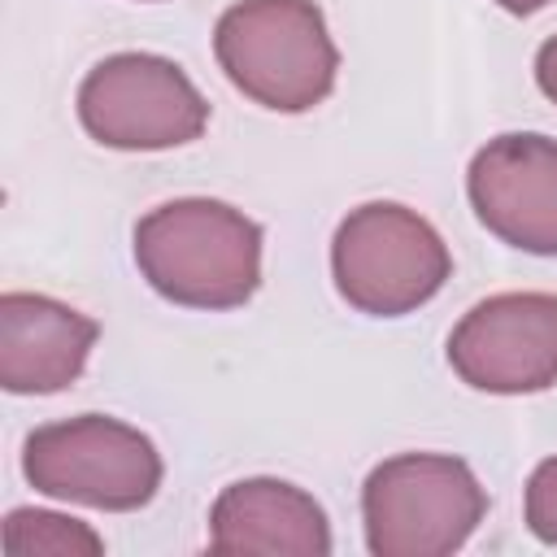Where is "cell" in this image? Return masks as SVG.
<instances>
[{"mask_svg":"<svg viewBox=\"0 0 557 557\" xmlns=\"http://www.w3.org/2000/svg\"><path fill=\"white\" fill-rule=\"evenodd\" d=\"M22 474L52 500L131 513L157 496L165 466L157 444L139 426L109 413H78L26 435Z\"/></svg>","mask_w":557,"mask_h":557,"instance_id":"obj_5","label":"cell"},{"mask_svg":"<svg viewBox=\"0 0 557 557\" xmlns=\"http://www.w3.org/2000/svg\"><path fill=\"white\" fill-rule=\"evenodd\" d=\"M522 518H527V531L540 544L557 548V457H544L531 470L527 496H522Z\"/></svg>","mask_w":557,"mask_h":557,"instance_id":"obj_12","label":"cell"},{"mask_svg":"<svg viewBox=\"0 0 557 557\" xmlns=\"http://www.w3.org/2000/svg\"><path fill=\"white\" fill-rule=\"evenodd\" d=\"M487 518V487L453 453H396L361 483V527L374 557H448Z\"/></svg>","mask_w":557,"mask_h":557,"instance_id":"obj_3","label":"cell"},{"mask_svg":"<svg viewBox=\"0 0 557 557\" xmlns=\"http://www.w3.org/2000/svg\"><path fill=\"white\" fill-rule=\"evenodd\" d=\"M100 339V322L44 292L0 296V387L52 396L78 383Z\"/></svg>","mask_w":557,"mask_h":557,"instance_id":"obj_9","label":"cell"},{"mask_svg":"<svg viewBox=\"0 0 557 557\" xmlns=\"http://www.w3.org/2000/svg\"><path fill=\"white\" fill-rule=\"evenodd\" d=\"M535 83H540V91L557 104V35L544 39L540 52H535Z\"/></svg>","mask_w":557,"mask_h":557,"instance_id":"obj_13","label":"cell"},{"mask_svg":"<svg viewBox=\"0 0 557 557\" xmlns=\"http://www.w3.org/2000/svg\"><path fill=\"white\" fill-rule=\"evenodd\" d=\"M492 4H500L505 13H518V17H527V13H535V9H544V4H553V0H492Z\"/></svg>","mask_w":557,"mask_h":557,"instance_id":"obj_14","label":"cell"},{"mask_svg":"<svg viewBox=\"0 0 557 557\" xmlns=\"http://www.w3.org/2000/svg\"><path fill=\"white\" fill-rule=\"evenodd\" d=\"M213 57L235 91L274 113L318 109L339 78V48L313 0H239L213 26Z\"/></svg>","mask_w":557,"mask_h":557,"instance_id":"obj_2","label":"cell"},{"mask_svg":"<svg viewBox=\"0 0 557 557\" xmlns=\"http://www.w3.org/2000/svg\"><path fill=\"white\" fill-rule=\"evenodd\" d=\"M0 544L9 557H100L104 553V540L87 522L52 509H9Z\"/></svg>","mask_w":557,"mask_h":557,"instance_id":"obj_11","label":"cell"},{"mask_svg":"<svg viewBox=\"0 0 557 557\" xmlns=\"http://www.w3.org/2000/svg\"><path fill=\"white\" fill-rule=\"evenodd\" d=\"M453 374L487 396H531L557 383V292H496L448 331Z\"/></svg>","mask_w":557,"mask_h":557,"instance_id":"obj_7","label":"cell"},{"mask_svg":"<svg viewBox=\"0 0 557 557\" xmlns=\"http://www.w3.org/2000/svg\"><path fill=\"white\" fill-rule=\"evenodd\" d=\"M135 265L183 309H239L261 287V226L213 196H178L135 222Z\"/></svg>","mask_w":557,"mask_h":557,"instance_id":"obj_1","label":"cell"},{"mask_svg":"<svg viewBox=\"0 0 557 557\" xmlns=\"http://www.w3.org/2000/svg\"><path fill=\"white\" fill-rule=\"evenodd\" d=\"M83 131L117 152L183 148L205 135L209 100L187 70L157 52H113L96 61L74 96Z\"/></svg>","mask_w":557,"mask_h":557,"instance_id":"obj_6","label":"cell"},{"mask_svg":"<svg viewBox=\"0 0 557 557\" xmlns=\"http://www.w3.org/2000/svg\"><path fill=\"white\" fill-rule=\"evenodd\" d=\"M331 278L357 313L405 318L444 292L453 278V252L418 209L366 200L335 226Z\"/></svg>","mask_w":557,"mask_h":557,"instance_id":"obj_4","label":"cell"},{"mask_svg":"<svg viewBox=\"0 0 557 557\" xmlns=\"http://www.w3.org/2000/svg\"><path fill=\"white\" fill-rule=\"evenodd\" d=\"M209 553L218 557H326V509L287 479H239L209 509Z\"/></svg>","mask_w":557,"mask_h":557,"instance_id":"obj_10","label":"cell"},{"mask_svg":"<svg viewBox=\"0 0 557 557\" xmlns=\"http://www.w3.org/2000/svg\"><path fill=\"white\" fill-rule=\"evenodd\" d=\"M474 218L509 248L557 257V139L509 131L487 139L466 170Z\"/></svg>","mask_w":557,"mask_h":557,"instance_id":"obj_8","label":"cell"}]
</instances>
